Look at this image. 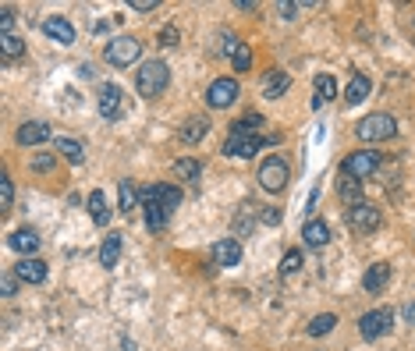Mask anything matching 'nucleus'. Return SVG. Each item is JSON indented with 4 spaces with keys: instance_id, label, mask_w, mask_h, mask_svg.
<instances>
[{
    "instance_id": "22",
    "label": "nucleus",
    "mask_w": 415,
    "mask_h": 351,
    "mask_svg": "<svg viewBox=\"0 0 415 351\" xmlns=\"http://www.w3.org/2000/svg\"><path fill=\"white\" fill-rule=\"evenodd\" d=\"M337 100V78L334 75H316V96H312V107L319 110L323 103Z\"/></svg>"
},
{
    "instance_id": "42",
    "label": "nucleus",
    "mask_w": 415,
    "mask_h": 351,
    "mask_svg": "<svg viewBox=\"0 0 415 351\" xmlns=\"http://www.w3.org/2000/svg\"><path fill=\"white\" fill-rule=\"evenodd\" d=\"M220 50H224V57H234V50H238V39H234V36L227 33V36H224V46H220Z\"/></svg>"
},
{
    "instance_id": "8",
    "label": "nucleus",
    "mask_w": 415,
    "mask_h": 351,
    "mask_svg": "<svg viewBox=\"0 0 415 351\" xmlns=\"http://www.w3.org/2000/svg\"><path fill=\"white\" fill-rule=\"evenodd\" d=\"M234 100H238V82L234 78H217L206 89V103L213 110H227V107H234Z\"/></svg>"
},
{
    "instance_id": "1",
    "label": "nucleus",
    "mask_w": 415,
    "mask_h": 351,
    "mask_svg": "<svg viewBox=\"0 0 415 351\" xmlns=\"http://www.w3.org/2000/svg\"><path fill=\"white\" fill-rule=\"evenodd\" d=\"M167 82H170V68L164 61H145L135 71V89L142 100H157L167 89Z\"/></svg>"
},
{
    "instance_id": "3",
    "label": "nucleus",
    "mask_w": 415,
    "mask_h": 351,
    "mask_svg": "<svg viewBox=\"0 0 415 351\" xmlns=\"http://www.w3.org/2000/svg\"><path fill=\"white\" fill-rule=\"evenodd\" d=\"M103 57H107V64H114V68H132L142 57V43L135 36H117V39L107 43Z\"/></svg>"
},
{
    "instance_id": "7",
    "label": "nucleus",
    "mask_w": 415,
    "mask_h": 351,
    "mask_svg": "<svg viewBox=\"0 0 415 351\" xmlns=\"http://www.w3.org/2000/svg\"><path fill=\"white\" fill-rule=\"evenodd\" d=\"M391 327H394V312H391V309H373V312H366V316L359 319V334H362L366 341L383 337Z\"/></svg>"
},
{
    "instance_id": "44",
    "label": "nucleus",
    "mask_w": 415,
    "mask_h": 351,
    "mask_svg": "<svg viewBox=\"0 0 415 351\" xmlns=\"http://www.w3.org/2000/svg\"><path fill=\"white\" fill-rule=\"evenodd\" d=\"M405 316H408V323H412V327H415V302H412V305H408V309H405Z\"/></svg>"
},
{
    "instance_id": "26",
    "label": "nucleus",
    "mask_w": 415,
    "mask_h": 351,
    "mask_svg": "<svg viewBox=\"0 0 415 351\" xmlns=\"http://www.w3.org/2000/svg\"><path fill=\"white\" fill-rule=\"evenodd\" d=\"M153 188V195H157V202L167 210V213H174L177 210V202H182V188L177 185H150Z\"/></svg>"
},
{
    "instance_id": "32",
    "label": "nucleus",
    "mask_w": 415,
    "mask_h": 351,
    "mask_svg": "<svg viewBox=\"0 0 415 351\" xmlns=\"http://www.w3.org/2000/svg\"><path fill=\"white\" fill-rule=\"evenodd\" d=\"M231 64H234V71H249L252 68V46L238 43V50H234V57H231Z\"/></svg>"
},
{
    "instance_id": "18",
    "label": "nucleus",
    "mask_w": 415,
    "mask_h": 351,
    "mask_svg": "<svg viewBox=\"0 0 415 351\" xmlns=\"http://www.w3.org/2000/svg\"><path fill=\"white\" fill-rule=\"evenodd\" d=\"M50 138V125L46 121H25L21 128H18V142L21 145H39V142H46Z\"/></svg>"
},
{
    "instance_id": "19",
    "label": "nucleus",
    "mask_w": 415,
    "mask_h": 351,
    "mask_svg": "<svg viewBox=\"0 0 415 351\" xmlns=\"http://www.w3.org/2000/svg\"><path fill=\"white\" fill-rule=\"evenodd\" d=\"M206 132H210V121L206 117H188V121L182 125V132H177V138H182L185 145H195L206 138Z\"/></svg>"
},
{
    "instance_id": "35",
    "label": "nucleus",
    "mask_w": 415,
    "mask_h": 351,
    "mask_svg": "<svg viewBox=\"0 0 415 351\" xmlns=\"http://www.w3.org/2000/svg\"><path fill=\"white\" fill-rule=\"evenodd\" d=\"M0 50H4V57H18V53L25 50V43H21L15 33H8V36H0Z\"/></svg>"
},
{
    "instance_id": "5",
    "label": "nucleus",
    "mask_w": 415,
    "mask_h": 351,
    "mask_svg": "<svg viewBox=\"0 0 415 351\" xmlns=\"http://www.w3.org/2000/svg\"><path fill=\"white\" fill-rule=\"evenodd\" d=\"M288 178H291V170H288V163H284L281 156H266V160H263V167H259V185H263L266 192H284Z\"/></svg>"
},
{
    "instance_id": "28",
    "label": "nucleus",
    "mask_w": 415,
    "mask_h": 351,
    "mask_svg": "<svg viewBox=\"0 0 415 351\" xmlns=\"http://www.w3.org/2000/svg\"><path fill=\"white\" fill-rule=\"evenodd\" d=\"M174 174H177V178H182V181L195 185V181H199V174H202V163H199L195 156H182V160L174 163Z\"/></svg>"
},
{
    "instance_id": "40",
    "label": "nucleus",
    "mask_w": 415,
    "mask_h": 351,
    "mask_svg": "<svg viewBox=\"0 0 415 351\" xmlns=\"http://www.w3.org/2000/svg\"><path fill=\"white\" fill-rule=\"evenodd\" d=\"M177 43V28L170 25V28H164V33H160V46H174Z\"/></svg>"
},
{
    "instance_id": "6",
    "label": "nucleus",
    "mask_w": 415,
    "mask_h": 351,
    "mask_svg": "<svg viewBox=\"0 0 415 351\" xmlns=\"http://www.w3.org/2000/svg\"><path fill=\"white\" fill-rule=\"evenodd\" d=\"M344 220H348V227L355 234H369V231L380 227V210L373 206V202H359V206H348Z\"/></svg>"
},
{
    "instance_id": "17",
    "label": "nucleus",
    "mask_w": 415,
    "mask_h": 351,
    "mask_svg": "<svg viewBox=\"0 0 415 351\" xmlns=\"http://www.w3.org/2000/svg\"><path fill=\"white\" fill-rule=\"evenodd\" d=\"M213 259L220 262V267H238V262H242V245L234 238H224V242L213 245Z\"/></svg>"
},
{
    "instance_id": "12",
    "label": "nucleus",
    "mask_w": 415,
    "mask_h": 351,
    "mask_svg": "<svg viewBox=\"0 0 415 351\" xmlns=\"http://www.w3.org/2000/svg\"><path fill=\"white\" fill-rule=\"evenodd\" d=\"M43 33L53 39V43H61V46H71L75 43V25L68 18H46L43 21Z\"/></svg>"
},
{
    "instance_id": "21",
    "label": "nucleus",
    "mask_w": 415,
    "mask_h": 351,
    "mask_svg": "<svg viewBox=\"0 0 415 351\" xmlns=\"http://www.w3.org/2000/svg\"><path fill=\"white\" fill-rule=\"evenodd\" d=\"M369 93H373V82H369L366 75H355V78L348 82V89H344V103H348V107H359Z\"/></svg>"
},
{
    "instance_id": "20",
    "label": "nucleus",
    "mask_w": 415,
    "mask_h": 351,
    "mask_svg": "<svg viewBox=\"0 0 415 351\" xmlns=\"http://www.w3.org/2000/svg\"><path fill=\"white\" fill-rule=\"evenodd\" d=\"M302 238L309 242V249H323L330 242V227L323 224V220H306L302 224Z\"/></svg>"
},
{
    "instance_id": "11",
    "label": "nucleus",
    "mask_w": 415,
    "mask_h": 351,
    "mask_svg": "<svg viewBox=\"0 0 415 351\" xmlns=\"http://www.w3.org/2000/svg\"><path fill=\"white\" fill-rule=\"evenodd\" d=\"M121 100H125V93L117 89V85H100V114L107 117V121H114V117H121Z\"/></svg>"
},
{
    "instance_id": "23",
    "label": "nucleus",
    "mask_w": 415,
    "mask_h": 351,
    "mask_svg": "<svg viewBox=\"0 0 415 351\" xmlns=\"http://www.w3.org/2000/svg\"><path fill=\"white\" fill-rule=\"evenodd\" d=\"M259 128H263V117L259 114H245V117H238V121L231 125V135L234 138H256Z\"/></svg>"
},
{
    "instance_id": "31",
    "label": "nucleus",
    "mask_w": 415,
    "mask_h": 351,
    "mask_svg": "<svg viewBox=\"0 0 415 351\" xmlns=\"http://www.w3.org/2000/svg\"><path fill=\"white\" fill-rule=\"evenodd\" d=\"M89 213H93V224H100V227L110 224V210H107V195H103V192L89 195Z\"/></svg>"
},
{
    "instance_id": "37",
    "label": "nucleus",
    "mask_w": 415,
    "mask_h": 351,
    "mask_svg": "<svg viewBox=\"0 0 415 351\" xmlns=\"http://www.w3.org/2000/svg\"><path fill=\"white\" fill-rule=\"evenodd\" d=\"M33 170L50 174V170H53V156H50V153H36V156H33Z\"/></svg>"
},
{
    "instance_id": "4",
    "label": "nucleus",
    "mask_w": 415,
    "mask_h": 351,
    "mask_svg": "<svg viewBox=\"0 0 415 351\" xmlns=\"http://www.w3.org/2000/svg\"><path fill=\"white\" fill-rule=\"evenodd\" d=\"M376 170H380V153L376 150H355V153L344 156V174L355 181H366Z\"/></svg>"
},
{
    "instance_id": "15",
    "label": "nucleus",
    "mask_w": 415,
    "mask_h": 351,
    "mask_svg": "<svg viewBox=\"0 0 415 351\" xmlns=\"http://www.w3.org/2000/svg\"><path fill=\"white\" fill-rule=\"evenodd\" d=\"M387 280H391V267L387 262H373V267L366 270V277H362V287L369 291V295H380V291L387 287Z\"/></svg>"
},
{
    "instance_id": "36",
    "label": "nucleus",
    "mask_w": 415,
    "mask_h": 351,
    "mask_svg": "<svg viewBox=\"0 0 415 351\" xmlns=\"http://www.w3.org/2000/svg\"><path fill=\"white\" fill-rule=\"evenodd\" d=\"M0 291H4V298H15V291H18V273H4V277H0Z\"/></svg>"
},
{
    "instance_id": "2",
    "label": "nucleus",
    "mask_w": 415,
    "mask_h": 351,
    "mask_svg": "<svg viewBox=\"0 0 415 351\" xmlns=\"http://www.w3.org/2000/svg\"><path fill=\"white\" fill-rule=\"evenodd\" d=\"M355 135H359L362 142H387L398 135V121L391 114H369L362 117L359 125H355Z\"/></svg>"
},
{
    "instance_id": "30",
    "label": "nucleus",
    "mask_w": 415,
    "mask_h": 351,
    "mask_svg": "<svg viewBox=\"0 0 415 351\" xmlns=\"http://www.w3.org/2000/svg\"><path fill=\"white\" fill-rule=\"evenodd\" d=\"M334 327H337V316H334V312H323V316H312V319H309L306 330H309V337H327Z\"/></svg>"
},
{
    "instance_id": "27",
    "label": "nucleus",
    "mask_w": 415,
    "mask_h": 351,
    "mask_svg": "<svg viewBox=\"0 0 415 351\" xmlns=\"http://www.w3.org/2000/svg\"><path fill=\"white\" fill-rule=\"evenodd\" d=\"M53 150L61 153V156H64L68 163H75V167H78V163L85 160V150H82V145H78L75 138H53Z\"/></svg>"
},
{
    "instance_id": "24",
    "label": "nucleus",
    "mask_w": 415,
    "mask_h": 351,
    "mask_svg": "<svg viewBox=\"0 0 415 351\" xmlns=\"http://www.w3.org/2000/svg\"><path fill=\"white\" fill-rule=\"evenodd\" d=\"M288 85H291V78L284 71H270V75H266V82H263V96L266 100H281L288 93Z\"/></svg>"
},
{
    "instance_id": "43",
    "label": "nucleus",
    "mask_w": 415,
    "mask_h": 351,
    "mask_svg": "<svg viewBox=\"0 0 415 351\" xmlns=\"http://www.w3.org/2000/svg\"><path fill=\"white\" fill-rule=\"evenodd\" d=\"M263 224H281V210H263Z\"/></svg>"
},
{
    "instance_id": "25",
    "label": "nucleus",
    "mask_w": 415,
    "mask_h": 351,
    "mask_svg": "<svg viewBox=\"0 0 415 351\" xmlns=\"http://www.w3.org/2000/svg\"><path fill=\"white\" fill-rule=\"evenodd\" d=\"M121 242H125V238H121V234H117V231H114V234H107V238H103V245H100V262H103L107 270L114 267L117 259H121Z\"/></svg>"
},
{
    "instance_id": "29",
    "label": "nucleus",
    "mask_w": 415,
    "mask_h": 351,
    "mask_svg": "<svg viewBox=\"0 0 415 351\" xmlns=\"http://www.w3.org/2000/svg\"><path fill=\"white\" fill-rule=\"evenodd\" d=\"M337 195L348 202V206H359V202H366V199H362V185L355 181V178H348V174L337 181Z\"/></svg>"
},
{
    "instance_id": "39",
    "label": "nucleus",
    "mask_w": 415,
    "mask_h": 351,
    "mask_svg": "<svg viewBox=\"0 0 415 351\" xmlns=\"http://www.w3.org/2000/svg\"><path fill=\"white\" fill-rule=\"evenodd\" d=\"M128 8L132 11H157L160 4H157V0H128Z\"/></svg>"
},
{
    "instance_id": "16",
    "label": "nucleus",
    "mask_w": 415,
    "mask_h": 351,
    "mask_svg": "<svg viewBox=\"0 0 415 351\" xmlns=\"http://www.w3.org/2000/svg\"><path fill=\"white\" fill-rule=\"evenodd\" d=\"M139 202H142V192L135 188V181H121V185H117V206H121L125 217H132L139 210Z\"/></svg>"
},
{
    "instance_id": "38",
    "label": "nucleus",
    "mask_w": 415,
    "mask_h": 351,
    "mask_svg": "<svg viewBox=\"0 0 415 351\" xmlns=\"http://www.w3.org/2000/svg\"><path fill=\"white\" fill-rule=\"evenodd\" d=\"M11 28H15V15H11V11L4 8V11H0V36H8Z\"/></svg>"
},
{
    "instance_id": "34",
    "label": "nucleus",
    "mask_w": 415,
    "mask_h": 351,
    "mask_svg": "<svg viewBox=\"0 0 415 351\" xmlns=\"http://www.w3.org/2000/svg\"><path fill=\"white\" fill-rule=\"evenodd\" d=\"M299 270H302V252H299V249H291V252L281 259V273L291 277V273H299Z\"/></svg>"
},
{
    "instance_id": "10",
    "label": "nucleus",
    "mask_w": 415,
    "mask_h": 351,
    "mask_svg": "<svg viewBox=\"0 0 415 351\" xmlns=\"http://www.w3.org/2000/svg\"><path fill=\"white\" fill-rule=\"evenodd\" d=\"M266 145V138H234V135H227V142H224V156H238V160H249V156H256L259 150Z\"/></svg>"
},
{
    "instance_id": "13",
    "label": "nucleus",
    "mask_w": 415,
    "mask_h": 351,
    "mask_svg": "<svg viewBox=\"0 0 415 351\" xmlns=\"http://www.w3.org/2000/svg\"><path fill=\"white\" fill-rule=\"evenodd\" d=\"M8 245H11L15 252H21V255H33V252L39 249V234H36L33 227H18V231H11Z\"/></svg>"
},
{
    "instance_id": "14",
    "label": "nucleus",
    "mask_w": 415,
    "mask_h": 351,
    "mask_svg": "<svg viewBox=\"0 0 415 351\" xmlns=\"http://www.w3.org/2000/svg\"><path fill=\"white\" fill-rule=\"evenodd\" d=\"M15 273H18L21 284H43L46 280V262L43 259H21L15 267Z\"/></svg>"
},
{
    "instance_id": "9",
    "label": "nucleus",
    "mask_w": 415,
    "mask_h": 351,
    "mask_svg": "<svg viewBox=\"0 0 415 351\" xmlns=\"http://www.w3.org/2000/svg\"><path fill=\"white\" fill-rule=\"evenodd\" d=\"M142 213H145V227H150V231H164L167 227V220H170V213L160 206V202H157V195H153V188L150 185H145L142 188Z\"/></svg>"
},
{
    "instance_id": "41",
    "label": "nucleus",
    "mask_w": 415,
    "mask_h": 351,
    "mask_svg": "<svg viewBox=\"0 0 415 351\" xmlns=\"http://www.w3.org/2000/svg\"><path fill=\"white\" fill-rule=\"evenodd\" d=\"M294 11H299V4H288V0H284V4H277V15H281V18H288V21L294 18Z\"/></svg>"
},
{
    "instance_id": "33",
    "label": "nucleus",
    "mask_w": 415,
    "mask_h": 351,
    "mask_svg": "<svg viewBox=\"0 0 415 351\" xmlns=\"http://www.w3.org/2000/svg\"><path fill=\"white\" fill-rule=\"evenodd\" d=\"M11 202H15V181H11V174H4L0 178V210H11Z\"/></svg>"
}]
</instances>
